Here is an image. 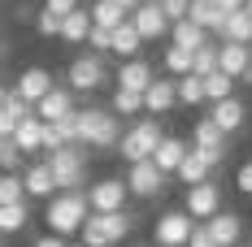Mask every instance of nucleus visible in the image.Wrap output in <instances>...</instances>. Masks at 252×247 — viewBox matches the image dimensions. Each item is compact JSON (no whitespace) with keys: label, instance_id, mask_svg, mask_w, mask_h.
I'll return each instance as SVG.
<instances>
[{"label":"nucleus","instance_id":"obj_1","mask_svg":"<svg viewBox=\"0 0 252 247\" xmlns=\"http://www.w3.org/2000/svg\"><path fill=\"white\" fill-rule=\"evenodd\" d=\"M74 130H78V143L96 148V152H113L118 139H122V122L109 109H83V113H74Z\"/></svg>","mask_w":252,"mask_h":247},{"label":"nucleus","instance_id":"obj_2","mask_svg":"<svg viewBox=\"0 0 252 247\" xmlns=\"http://www.w3.org/2000/svg\"><path fill=\"white\" fill-rule=\"evenodd\" d=\"M44 221H48V234H57V239L78 234L87 221V195L83 191H57L44 208Z\"/></svg>","mask_w":252,"mask_h":247},{"label":"nucleus","instance_id":"obj_3","mask_svg":"<svg viewBox=\"0 0 252 247\" xmlns=\"http://www.w3.org/2000/svg\"><path fill=\"white\" fill-rule=\"evenodd\" d=\"M135 213L130 208H122V213H87V221H83V247H118L135 230Z\"/></svg>","mask_w":252,"mask_h":247},{"label":"nucleus","instance_id":"obj_4","mask_svg":"<svg viewBox=\"0 0 252 247\" xmlns=\"http://www.w3.org/2000/svg\"><path fill=\"white\" fill-rule=\"evenodd\" d=\"M44 165H48L57 191H83L87 187V152H83V143H65L61 152H48Z\"/></svg>","mask_w":252,"mask_h":247},{"label":"nucleus","instance_id":"obj_5","mask_svg":"<svg viewBox=\"0 0 252 247\" xmlns=\"http://www.w3.org/2000/svg\"><path fill=\"white\" fill-rule=\"evenodd\" d=\"M161 135H165V130H161L157 117H139L130 130H122V139H118V148H113V152L122 156L126 165H139V161H148V156H152V148L161 143Z\"/></svg>","mask_w":252,"mask_h":247},{"label":"nucleus","instance_id":"obj_6","mask_svg":"<svg viewBox=\"0 0 252 247\" xmlns=\"http://www.w3.org/2000/svg\"><path fill=\"white\" fill-rule=\"evenodd\" d=\"M104 82H109V65L96 52H78L74 61L65 65V87L74 96H92V91H100Z\"/></svg>","mask_w":252,"mask_h":247},{"label":"nucleus","instance_id":"obj_7","mask_svg":"<svg viewBox=\"0 0 252 247\" xmlns=\"http://www.w3.org/2000/svg\"><path fill=\"white\" fill-rule=\"evenodd\" d=\"M83 195H87V213H122L130 199L122 178H96L92 187H83Z\"/></svg>","mask_w":252,"mask_h":247},{"label":"nucleus","instance_id":"obj_8","mask_svg":"<svg viewBox=\"0 0 252 247\" xmlns=\"http://www.w3.org/2000/svg\"><path fill=\"white\" fill-rule=\"evenodd\" d=\"M183 213L191 217V221H209L213 213H222V187L209 178L200 187H187L183 191Z\"/></svg>","mask_w":252,"mask_h":247},{"label":"nucleus","instance_id":"obj_9","mask_svg":"<svg viewBox=\"0 0 252 247\" xmlns=\"http://www.w3.org/2000/svg\"><path fill=\"white\" fill-rule=\"evenodd\" d=\"M122 182H126V195H135V199H157L161 191H165V182H170V178L157 169L152 161H139V165H130V169H126Z\"/></svg>","mask_w":252,"mask_h":247},{"label":"nucleus","instance_id":"obj_10","mask_svg":"<svg viewBox=\"0 0 252 247\" xmlns=\"http://www.w3.org/2000/svg\"><path fill=\"white\" fill-rule=\"evenodd\" d=\"M191 217L183 213V208H170V213H161L157 221H152V247H183L187 243V234H191Z\"/></svg>","mask_w":252,"mask_h":247},{"label":"nucleus","instance_id":"obj_11","mask_svg":"<svg viewBox=\"0 0 252 247\" xmlns=\"http://www.w3.org/2000/svg\"><path fill=\"white\" fill-rule=\"evenodd\" d=\"M126 22L135 26L139 44H157V39H165V35H170V22H165V13H161V4H157V0H144Z\"/></svg>","mask_w":252,"mask_h":247},{"label":"nucleus","instance_id":"obj_12","mask_svg":"<svg viewBox=\"0 0 252 247\" xmlns=\"http://www.w3.org/2000/svg\"><path fill=\"white\" fill-rule=\"evenodd\" d=\"M9 91L22 100V104H31V109H35V104L52 91V74L44 70V65H31V70H22V74L13 78V87H9Z\"/></svg>","mask_w":252,"mask_h":247},{"label":"nucleus","instance_id":"obj_13","mask_svg":"<svg viewBox=\"0 0 252 247\" xmlns=\"http://www.w3.org/2000/svg\"><path fill=\"white\" fill-rule=\"evenodd\" d=\"M200 225L209 230L213 247H235L239 239H244V217H239V213H230V208L213 213V217H209V221H200Z\"/></svg>","mask_w":252,"mask_h":247},{"label":"nucleus","instance_id":"obj_14","mask_svg":"<svg viewBox=\"0 0 252 247\" xmlns=\"http://www.w3.org/2000/svg\"><path fill=\"white\" fill-rule=\"evenodd\" d=\"M204 117H209V122L218 126V130H222V135H235V130H244V117H248V104H244V100L239 96H230V100H218V104H209V113H204Z\"/></svg>","mask_w":252,"mask_h":247},{"label":"nucleus","instance_id":"obj_15","mask_svg":"<svg viewBox=\"0 0 252 247\" xmlns=\"http://www.w3.org/2000/svg\"><path fill=\"white\" fill-rule=\"evenodd\" d=\"M74 109H78V96L70 91V87H57V82H52V91L39 100V104H35V117L48 126V122H61V117H70Z\"/></svg>","mask_w":252,"mask_h":247},{"label":"nucleus","instance_id":"obj_16","mask_svg":"<svg viewBox=\"0 0 252 247\" xmlns=\"http://www.w3.org/2000/svg\"><path fill=\"white\" fill-rule=\"evenodd\" d=\"M139 100H144V113L161 122V117H165V113H170V109L178 104V100H174V78H152V82H148V91H144Z\"/></svg>","mask_w":252,"mask_h":247},{"label":"nucleus","instance_id":"obj_17","mask_svg":"<svg viewBox=\"0 0 252 247\" xmlns=\"http://www.w3.org/2000/svg\"><path fill=\"white\" fill-rule=\"evenodd\" d=\"M183 156H187V139H178V135H161V143L152 148V165L165 173V178H174V169L183 165Z\"/></svg>","mask_w":252,"mask_h":247},{"label":"nucleus","instance_id":"obj_18","mask_svg":"<svg viewBox=\"0 0 252 247\" xmlns=\"http://www.w3.org/2000/svg\"><path fill=\"white\" fill-rule=\"evenodd\" d=\"M152 78H157V74H152V65L144 61V56H135V61H122V65H118V87H122V91L144 96Z\"/></svg>","mask_w":252,"mask_h":247},{"label":"nucleus","instance_id":"obj_19","mask_svg":"<svg viewBox=\"0 0 252 247\" xmlns=\"http://www.w3.org/2000/svg\"><path fill=\"white\" fill-rule=\"evenodd\" d=\"M22 191H26V199H44V204L57 195V182H52V173H48L44 161H35V165L22 173Z\"/></svg>","mask_w":252,"mask_h":247},{"label":"nucleus","instance_id":"obj_20","mask_svg":"<svg viewBox=\"0 0 252 247\" xmlns=\"http://www.w3.org/2000/svg\"><path fill=\"white\" fill-rule=\"evenodd\" d=\"M218 39H222V44H244V48H252V18L244 9L226 13L222 26H218Z\"/></svg>","mask_w":252,"mask_h":247},{"label":"nucleus","instance_id":"obj_21","mask_svg":"<svg viewBox=\"0 0 252 247\" xmlns=\"http://www.w3.org/2000/svg\"><path fill=\"white\" fill-rule=\"evenodd\" d=\"M248 65H252V48H244V44H218V70L226 78H239Z\"/></svg>","mask_w":252,"mask_h":247},{"label":"nucleus","instance_id":"obj_22","mask_svg":"<svg viewBox=\"0 0 252 247\" xmlns=\"http://www.w3.org/2000/svg\"><path fill=\"white\" fill-rule=\"evenodd\" d=\"M187 148H209V152H230V139L218 130V126L209 122V117H196V126H191V143Z\"/></svg>","mask_w":252,"mask_h":247},{"label":"nucleus","instance_id":"obj_23","mask_svg":"<svg viewBox=\"0 0 252 247\" xmlns=\"http://www.w3.org/2000/svg\"><path fill=\"white\" fill-rule=\"evenodd\" d=\"M222 18H226V13H222L213 0H191V4H187V22H191V26H200L204 35H218Z\"/></svg>","mask_w":252,"mask_h":247},{"label":"nucleus","instance_id":"obj_24","mask_svg":"<svg viewBox=\"0 0 252 247\" xmlns=\"http://www.w3.org/2000/svg\"><path fill=\"white\" fill-rule=\"evenodd\" d=\"M165 39H170V48H183V52H196V48L209 44V35H204L200 26H191L187 18H183V22H170V35H165Z\"/></svg>","mask_w":252,"mask_h":247},{"label":"nucleus","instance_id":"obj_25","mask_svg":"<svg viewBox=\"0 0 252 247\" xmlns=\"http://www.w3.org/2000/svg\"><path fill=\"white\" fill-rule=\"evenodd\" d=\"M87 30H92V18H87V9L78 4L74 13H65V18H61V35H57V39H61V44H74V48H83Z\"/></svg>","mask_w":252,"mask_h":247},{"label":"nucleus","instance_id":"obj_26","mask_svg":"<svg viewBox=\"0 0 252 247\" xmlns=\"http://www.w3.org/2000/svg\"><path fill=\"white\" fill-rule=\"evenodd\" d=\"M39 135H44V122L31 113V117H26V122L9 135V139H13V148L22 152V156H35V152H44V148H39Z\"/></svg>","mask_w":252,"mask_h":247},{"label":"nucleus","instance_id":"obj_27","mask_svg":"<svg viewBox=\"0 0 252 247\" xmlns=\"http://www.w3.org/2000/svg\"><path fill=\"white\" fill-rule=\"evenodd\" d=\"M31 113H35V109H31V104H22V100L9 91V100L0 104V139H9V135H13V130H18Z\"/></svg>","mask_w":252,"mask_h":247},{"label":"nucleus","instance_id":"obj_28","mask_svg":"<svg viewBox=\"0 0 252 247\" xmlns=\"http://www.w3.org/2000/svg\"><path fill=\"white\" fill-rule=\"evenodd\" d=\"M174 178L183 182V191H187V187H200V182H209V178H213V169H209V165H204L200 156H196V152L187 148V156H183V165L174 169Z\"/></svg>","mask_w":252,"mask_h":247},{"label":"nucleus","instance_id":"obj_29","mask_svg":"<svg viewBox=\"0 0 252 247\" xmlns=\"http://www.w3.org/2000/svg\"><path fill=\"white\" fill-rule=\"evenodd\" d=\"M87 18H92V26H100V30H118V26L126 22V9L118 0H96V4L87 9Z\"/></svg>","mask_w":252,"mask_h":247},{"label":"nucleus","instance_id":"obj_30","mask_svg":"<svg viewBox=\"0 0 252 247\" xmlns=\"http://www.w3.org/2000/svg\"><path fill=\"white\" fill-rule=\"evenodd\" d=\"M139 48H144V44H139V35H135V26H130V22H122L118 30H109V52H118L122 61H135Z\"/></svg>","mask_w":252,"mask_h":247},{"label":"nucleus","instance_id":"obj_31","mask_svg":"<svg viewBox=\"0 0 252 247\" xmlns=\"http://www.w3.org/2000/svg\"><path fill=\"white\" fill-rule=\"evenodd\" d=\"M26 225H31V204H4V208H0V234H4V239H13V234H22Z\"/></svg>","mask_w":252,"mask_h":247},{"label":"nucleus","instance_id":"obj_32","mask_svg":"<svg viewBox=\"0 0 252 247\" xmlns=\"http://www.w3.org/2000/svg\"><path fill=\"white\" fill-rule=\"evenodd\" d=\"M200 87H204V104H218V100H230V96H235V87H239V82L226 78L222 70H213V74L200 78Z\"/></svg>","mask_w":252,"mask_h":247},{"label":"nucleus","instance_id":"obj_33","mask_svg":"<svg viewBox=\"0 0 252 247\" xmlns=\"http://www.w3.org/2000/svg\"><path fill=\"white\" fill-rule=\"evenodd\" d=\"M174 100H178V104H187V109H200V104H204V87H200V78H196V74L174 78Z\"/></svg>","mask_w":252,"mask_h":247},{"label":"nucleus","instance_id":"obj_34","mask_svg":"<svg viewBox=\"0 0 252 247\" xmlns=\"http://www.w3.org/2000/svg\"><path fill=\"white\" fill-rule=\"evenodd\" d=\"M109 113L122 122V117H139L144 113V100L135 96V91H122V87H113V100H109Z\"/></svg>","mask_w":252,"mask_h":247},{"label":"nucleus","instance_id":"obj_35","mask_svg":"<svg viewBox=\"0 0 252 247\" xmlns=\"http://www.w3.org/2000/svg\"><path fill=\"white\" fill-rule=\"evenodd\" d=\"M213 70H218V44L209 39L204 48H196V52H191V74H196V78H204V74H213Z\"/></svg>","mask_w":252,"mask_h":247},{"label":"nucleus","instance_id":"obj_36","mask_svg":"<svg viewBox=\"0 0 252 247\" xmlns=\"http://www.w3.org/2000/svg\"><path fill=\"white\" fill-rule=\"evenodd\" d=\"M161 65H165V78H183V74H191V52H183V48H165Z\"/></svg>","mask_w":252,"mask_h":247},{"label":"nucleus","instance_id":"obj_37","mask_svg":"<svg viewBox=\"0 0 252 247\" xmlns=\"http://www.w3.org/2000/svg\"><path fill=\"white\" fill-rule=\"evenodd\" d=\"M26 191H22V173H0V208L4 204H22Z\"/></svg>","mask_w":252,"mask_h":247},{"label":"nucleus","instance_id":"obj_38","mask_svg":"<svg viewBox=\"0 0 252 247\" xmlns=\"http://www.w3.org/2000/svg\"><path fill=\"white\" fill-rule=\"evenodd\" d=\"M22 161H26V156L13 148V139H0V173H18V169H22Z\"/></svg>","mask_w":252,"mask_h":247},{"label":"nucleus","instance_id":"obj_39","mask_svg":"<svg viewBox=\"0 0 252 247\" xmlns=\"http://www.w3.org/2000/svg\"><path fill=\"white\" fill-rule=\"evenodd\" d=\"M35 30H39L44 39H57V35H61V18H57V13H44V9H35Z\"/></svg>","mask_w":252,"mask_h":247},{"label":"nucleus","instance_id":"obj_40","mask_svg":"<svg viewBox=\"0 0 252 247\" xmlns=\"http://www.w3.org/2000/svg\"><path fill=\"white\" fill-rule=\"evenodd\" d=\"M83 44H87V52H96V56H109V30H100V26H92Z\"/></svg>","mask_w":252,"mask_h":247},{"label":"nucleus","instance_id":"obj_41","mask_svg":"<svg viewBox=\"0 0 252 247\" xmlns=\"http://www.w3.org/2000/svg\"><path fill=\"white\" fill-rule=\"evenodd\" d=\"M157 4H161L165 22H183V18H187V4H191V0H157Z\"/></svg>","mask_w":252,"mask_h":247},{"label":"nucleus","instance_id":"obj_42","mask_svg":"<svg viewBox=\"0 0 252 247\" xmlns=\"http://www.w3.org/2000/svg\"><path fill=\"white\" fill-rule=\"evenodd\" d=\"M39 9H44V13H57V18H65V13H74V9H78V0H44Z\"/></svg>","mask_w":252,"mask_h":247},{"label":"nucleus","instance_id":"obj_43","mask_svg":"<svg viewBox=\"0 0 252 247\" xmlns=\"http://www.w3.org/2000/svg\"><path fill=\"white\" fill-rule=\"evenodd\" d=\"M183 247H213V239H209V230H204V225L196 221V225H191V234H187V243H183Z\"/></svg>","mask_w":252,"mask_h":247},{"label":"nucleus","instance_id":"obj_44","mask_svg":"<svg viewBox=\"0 0 252 247\" xmlns=\"http://www.w3.org/2000/svg\"><path fill=\"white\" fill-rule=\"evenodd\" d=\"M235 187H239L244 195H252V161H248V165H239V173H235Z\"/></svg>","mask_w":252,"mask_h":247},{"label":"nucleus","instance_id":"obj_45","mask_svg":"<svg viewBox=\"0 0 252 247\" xmlns=\"http://www.w3.org/2000/svg\"><path fill=\"white\" fill-rule=\"evenodd\" d=\"M31 247H70V243H65V239H57V234H39Z\"/></svg>","mask_w":252,"mask_h":247},{"label":"nucleus","instance_id":"obj_46","mask_svg":"<svg viewBox=\"0 0 252 247\" xmlns=\"http://www.w3.org/2000/svg\"><path fill=\"white\" fill-rule=\"evenodd\" d=\"M13 18H18V22H35V9H31V4H18Z\"/></svg>","mask_w":252,"mask_h":247},{"label":"nucleus","instance_id":"obj_47","mask_svg":"<svg viewBox=\"0 0 252 247\" xmlns=\"http://www.w3.org/2000/svg\"><path fill=\"white\" fill-rule=\"evenodd\" d=\"M213 4H218L222 13H235V9H244V0H213Z\"/></svg>","mask_w":252,"mask_h":247},{"label":"nucleus","instance_id":"obj_48","mask_svg":"<svg viewBox=\"0 0 252 247\" xmlns=\"http://www.w3.org/2000/svg\"><path fill=\"white\" fill-rule=\"evenodd\" d=\"M118 4H122V9H126V18H130V13H135V9H139L144 0H118Z\"/></svg>","mask_w":252,"mask_h":247},{"label":"nucleus","instance_id":"obj_49","mask_svg":"<svg viewBox=\"0 0 252 247\" xmlns=\"http://www.w3.org/2000/svg\"><path fill=\"white\" fill-rule=\"evenodd\" d=\"M235 82H244V87H252V65H248V70H244L239 78H235Z\"/></svg>","mask_w":252,"mask_h":247},{"label":"nucleus","instance_id":"obj_50","mask_svg":"<svg viewBox=\"0 0 252 247\" xmlns=\"http://www.w3.org/2000/svg\"><path fill=\"white\" fill-rule=\"evenodd\" d=\"M4 100H9V82L0 78V104H4Z\"/></svg>","mask_w":252,"mask_h":247},{"label":"nucleus","instance_id":"obj_51","mask_svg":"<svg viewBox=\"0 0 252 247\" xmlns=\"http://www.w3.org/2000/svg\"><path fill=\"white\" fill-rule=\"evenodd\" d=\"M4 52H9V48H4V39H0V65H4Z\"/></svg>","mask_w":252,"mask_h":247},{"label":"nucleus","instance_id":"obj_52","mask_svg":"<svg viewBox=\"0 0 252 247\" xmlns=\"http://www.w3.org/2000/svg\"><path fill=\"white\" fill-rule=\"evenodd\" d=\"M244 13H248V18H252V0H244Z\"/></svg>","mask_w":252,"mask_h":247},{"label":"nucleus","instance_id":"obj_53","mask_svg":"<svg viewBox=\"0 0 252 247\" xmlns=\"http://www.w3.org/2000/svg\"><path fill=\"white\" fill-rule=\"evenodd\" d=\"M235 247H248V243H235Z\"/></svg>","mask_w":252,"mask_h":247}]
</instances>
